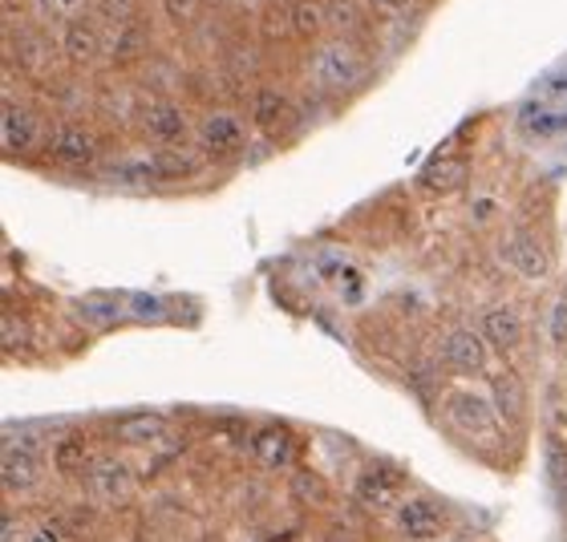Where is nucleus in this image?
<instances>
[{
    "instance_id": "f257e3e1",
    "label": "nucleus",
    "mask_w": 567,
    "mask_h": 542,
    "mask_svg": "<svg viewBox=\"0 0 567 542\" xmlns=\"http://www.w3.org/2000/svg\"><path fill=\"white\" fill-rule=\"evenodd\" d=\"M353 498L373 514H398V507L410 498V473L390 458L369 461L365 470L357 473Z\"/></svg>"
},
{
    "instance_id": "f03ea898",
    "label": "nucleus",
    "mask_w": 567,
    "mask_h": 542,
    "mask_svg": "<svg viewBox=\"0 0 567 542\" xmlns=\"http://www.w3.org/2000/svg\"><path fill=\"white\" fill-rule=\"evenodd\" d=\"M442 413H446V421L466 437H491L498 425V409H495V402H491V393L450 389V393H442Z\"/></svg>"
},
{
    "instance_id": "7ed1b4c3",
    "label": "nucleus",
    "mask_w": 567,
    "mask_h": 542,
    "mask_svg": "<svg viewBox=\"0 0 567 542\" xmlns=\"http://www.w3.org/2000/svg\"><path fill=\"white\" fill-rule=\"evenodd\" d=\"M393 527L405 542H442L450 531V514L434 494H410L393 514Z\"/></svg>"
},
{
    "instance_id": "20e7f679",
    "label": "nucleus",
    "mask_w": 567,
    "mask_h": 542,
    "mask_svg": "<svg viewBox=\"0 0 567 542\" xmlns=\"http://www.w3.org/2000/svg\"><path fill=\"white\" fill-rule=\"evenodd\" d=\"M195 138H199L207 158H236V154L248 150V142H251L244 118L231 114V110H215V114H207V118L195 126Z\"/></svg>"
},
{
    "instance_id": "39448f33",
    "label": "nucleus",
    "mask_w": 567,
    "mask_h": 542,
    "mask_svg": "<svg viewBox=\"0 0 567 542\" xmlns=\"http://www.w3.org/2000/svg\"><path fill=\"white\" fill-rule=\"evenodd\" d=\"M361 73H365V65L344 41H329L312 53V82L324 90H353L361 82Z\"/></svg>"
},
{
    "instance_id": "423d86ee",
    "label": "nucleus",
    "mask_w": 567,
    "mask_h": 542,
    "mask_svg": "<svg viewBox=\"0 0 567 542\" xmlns=\"http://www.w3.org/2000/svg\"><path fill=\"white\" fill-rule=\"evenodd\" d=\"M49 163L65 166V170H90L97 163V138L94 131H85L78 122H61L58 131L49 134Z\"/></svg>"
},
{
    "instance_id": "0eeeda50",
    "label": "nucleus",
    "mask_w": 567,
    "mask_h": 542,
    "mask_svg": "<svg viewBox=\"0 0 567 542\" xmlns=\"http://www.w3.org/2000/svg\"><path fill=\"white\" fill-rule=\"evenodd\" d=\"M442 361L458 377H486V368H491V344L483 341V332L454 329L442 341Z\"/></svg>"
},
{
    "instance_id": "6e6552de",
    "label": "nucleus",
    "mask_w": 567,
    "mask_h": 542,
    "mask_svg": "<svg viewBox=\"0 0 567 542\" xmlns=\"http://www.w3.org/2000/svg\"><path fill=\"white\" fill-rule=\"evenodd\" d=\"M142 134L158 146V150H178L190 138V118L178 102H151L142 110Z\"/></svg>"
},
{
    "instance_id": "1a4fd4ad",
    "label": "nucleus",
    "mask_w": 567,
    "mask_h": 542,
    "mask_svg": "<svg viewBox=\"0 0 567 542\" xmlns=\"http://www.w3.org/2000/svg\"><path fill=\"white\" fill-rule=\"evenodd\" d=\"M82 486L97 502H126L134 494V470L118 458H94V466L82 473Z\"/></svg>"
},
{
    "instance_id": "9d476101",
    "label": "nucleus",
    "mask_w": 567,
    "mask_h": 542,
    "mask_svg": "<svg viewBox=\"0 0 567 542\" xmlns=\"http://www.w3.org/2000/svg\"><path fill=\"white\" fill-rule=\"evenodd\" d=\"M498 260L519 271L523 280H544L547 271H551V256H547V248L532 231H511V236H503Z\"/></svg>"
},
{
    "instance_id": "9b49d317",
    "label": "nucleus",
    "mask_w": 567,
    "mask_h": 542,
    "mask_svg": "<svg viewBox=\"0 0 567 542\" xmlns=\"http://www.w3.org/2000/svg\"><path fill=\"white\" fill-rule=\"evenodd\" d=\"M0 470H4V490H9V494H29V490H37L41 478H45V461H41L33 441H21V446L9 441V446H4V458H0Z\"/></svg>"
},
{
    "instance_id": "f8f14e48",
    "label": "nucleus",
    "mask_w": 567,
    "mask_h": 542,
    "mask_svg": "<svg viewBox=\"0 0 567 542\" xmlns=\"http://www.w3.org/2000/svg\"><path fill=\"white\" fill-rule=\"evenodd\" d=\"M478 332H483V341L495 348V353H515L523 344V316H519V308H511V304H495V308H486L483 320H478Z\"/></svg>"
},
{
    "instance_id": "ddd939ff",
    "label": "nucleus",
    "mask_w": 567,
    "mask_h": 542,
    "mask_svg": "<svg viewBox=\"0 0 567 542\" xmlns=\"http://www.w3.org/2000/svg\"><path fill=\"white\" fill-rule=\"evenodd\" d=\"M248 454L260 461V466H268V470H284V466L296 458V441H292V434L276 421L256 425L248 437Z\"/></svg>"
},
{
    "instance_id": "4468645a",
    "label": "nucleus",
    "mask_w": 567,
    "mask_h": 542,
    "mask_svg": "<svg viewBox=\"0 0 567 542\" xmlns=\"http://www.w3.org/2000/svg\"><path fill=\"white\" fill-rule=\"evenodd\" d=\"M466 178H471V166H466V158H458V154H446V158H434V163L417 175V187H422L425 195H454V190L466 187Z\"/></svg>"
},
{
    "instance_id": "2eb2a0df",
    "label": "nucleus",
    "mask_w": 567,
    "mask_h": 542,
    "mask_svg": "<svg viewBox=\"0 0 567 542\" xmlns=\"http://www.w3.org/2000/svg\"><path fill=\"white\" fill-rule=\"evenodd\" d=\"M37 138H41V126H37L33 114L24 106H17V102H4V118H0V142H4V150L9 154L33 150Z\"/></svg>"
},
{
    "instance_id": "dca6fc26",
    "label": "nucleus",
    "mask_w": 567,
    "mask_h": 542,
    "mask_svg": "<svg viewBox=\"0 0 567 542\" xmlns=\"http://www.w3.org/2000/svg\"><path fill=\"white\" fill-rule=\"evenodd\" d=\"M251 122L264 134H284L296 122V110L280 90H260V94L251 97Z\"/></svg>"
},
{
    "instance_id": "f3484780",
    "label": "nucleus",
    "mask_w": 567,
    "mask_h": 542,
    "mask_svg": "<svg viewBox=\"0 0 567 542\" xmlns=\"http://www.w3.org/2000/svg\"><path fill=\"white\" fill-rule=\"evenodd\" d=\"M166 434V421L163 417H154V413H142V417H126V421L114 425V437H118L122 446L131 449H146L151 441Z\"/></svg>"
},
{
    "instance_id": "a211bd4d",
    "label": "nucleus",
    "mask_w": 567,
    "mask_h": 542,
    "mask_svg": "<svg viewBox=\"0 0 567 542\" xmlns=\"http://www.w3.org/2000/svg\"><path fill=\"white\" fill-rule=\"evenodd\" d=\"M154 183H183V178L199 175V158L187 150H154Z\"/></svg>"
},
{
    "instance_id": "6ab92c4d",
    "label": "nucleus",
    "mask_w": 567,
    "mask_h": 542,
    "mask_svg": "<svg viewBox=\"0 0 567 542\" xmlns=\"http://www.w3.org/2000/svg\"><path fill=\"white\" fill-rule=\"evenodd\" d=\"M491 402L498 409V421H519L523 413H527V393H523L519 377H495L491 385Z\"/></svg>"
},
{
    "instance_id": "aec40b11",
    "label": "nucleus",
    "mask_w": 567,
    "mask_h": 542,
    "mask_svg": "<svg viewBox=\"0 0 567 542\" xmlns=\"http://www.w3.org/2000/svg\"><path fill=\"white\" fill-rule=\"evenodd\" d=\"M122 308L126 304H122L118 295H85V300L73 304V312H78V320L90 324V329H110V324H118Z\"/></svg>"
},
{
    "instance_id": "412c9836",
    "label": "nucleus",
    "mask_w": 567,
    "mask_h": 542,
    "mask_svg": "<svg viewBox=\"0 0 567 542\" xmlns=\"http://www.w3.org/2000/svg\"><path fill=\"white\" fill-rule=\"evenodd\" d=\"M53 466H58V473H65V478H82V473L94 466V458H90V441H85V437H65V441H58V449H53Z\"/></svg>"
},
{
    "instance_id": "4be33fe9",
    "label": "nucleus",
    "mask_w": 567,
    "mask_h": 542,
    "mask_svg": "<svg viewBox=\"0 0 567 542\" xmlns=\"http://www.w3.org/2000/svg\"><path fill=\"white\" fill-rule=\"evenodd\" d=\"M106 175L114 178V183H122V187H146V183H154V163H151V154H138V158L114 163Z\"/></svg>"
},
{
    "instance_id": "5701e85b",
    "label": "nucleus",
    "mask_w": 567,
    "mask_h": 542,
    "mask_svg": "<svg viewBox=\"0 0 567 542\" xmlns=\"http://www.w3.org/2000/svg\"><path fill=\"white\" fill-rule=\"evenodd\" d=\"M544 470H547V482L556 486V490H567V437L547 434V441H544Z\"/></svg>"
},
{
    "instance_id": "b1692460",
    "label": "nucleus",
    "mask_w": 567,
    "mask_h": 542,
    "mask_svg": "<svg viewBox=\"0 0 567 542\" xmlns=\"http://www.w3.org/2000/svg\"><path fill=\"white\" fill-rule=\"evenodd\" d=\"M65 58H70L73 65H85V61L97 58L94 24H70V33H65Z\"/></svg>"
},
{
    "instance_id": "393cba45",
    "label": "nucleus",
    "mask_w": 567,
    "mask_h": 542,
    "mask_svg": "<svg viewBox=\"0 0 567 542\" xmlns=\"http://www.w3.org/2000/svg\"><path fill=\"white\" fill-rule=\"evenodd\" d=\"M292 24H296V33L300 37H317L320 29H324V17H320V9L317 4H296L292 9Z\"/></svg>"
},
{
    "instance_id": "a878e982",
    "label": "nucleus",
    "mask_w": 567,
    "mask_h": 542,
    "mask_svg": "<svg viewBox=\"0 0 567 542\" xmlns=\"http://www.w3.org/2000/svg\"><path fill=\"white\" fill-rule=\"evenodd\" d=\"M551 341L567 344V295H559L556 308H551Z\"/></svg>"
},
{
    "instance_id": "bb28decb",
    "label": "nucleus",
    "mask_w": 567,
    "mask_h": 542,
    "mask_svg": "<svg viewBox=\"0 0 567 542\" xmlns=\"http://www.w3.org/2000/svg\"><path fill=\"white\" fill-rule=\"evenodd\" d=\"M131 308L138 312V316H158V312H163V300H154V295H134Z\"/></svg>"
},
{
    "instance_id": "cd10ccee",
    "label": "nucleus",
    "mask_w": 567,
    "mask_h": 542,
    "mask_svg": "<svg viewBox=\"0 0 567 542\" xmlns=\"http://www.w3.org/2000/svg\"><path fill=\"white\" fill-rule=\"evenodd\" d=\"M373 9H381V12H402L405 9V0H369Z\"/></svg>"
},
{
    "instance_id": "c85d7f7f",
    "label": "nucleus",
    "mask_w": 567,
    "mask_h": 542,
    "mask_svg": "<svg viewBox=\"0 0 567 542\" xmlns=\"http://www.w3.org/2000/svg\"><path fill=\"white\" fill-rule=\"evenodd\" d=\"M458 542H462V539H458Z\"/></svg>"
}]
</instances>
